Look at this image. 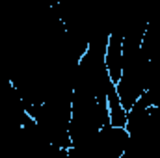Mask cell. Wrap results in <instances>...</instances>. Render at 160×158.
I'll return each mask as SVG.
<instances>
[{"label":"cell","mask_w":160,"mask_h":158,"mask_svg":"<svg viewBox=\"0 0 160 158\" xmlns=\"http://www.w3.org/2000/svg\"><path fill=\"white\" fill-rule=\"evenodd\" d=\"M104 67L110 80L118 84L123 77V28H114L108 34L104 50Z\"/></svg>","instance_id":"6da1fadb"}]
</instances>
